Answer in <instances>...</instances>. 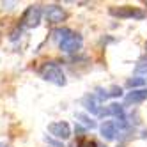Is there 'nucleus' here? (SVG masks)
Returning <instances> with one entry per match:
<instances>
[{"mask_svg": "<svg viewBox=\"0 0 147 147\" xmlns=\"http://www.w3.org/2000/svg\"><path fill=\"white\" fill-rule=\"evenodd\" d=\"M82 103H83V107H85L87 112H90L94 115H99L101 108H99V99H98L96 94H87V96L82 99Z\"/></svg>", "mask_w": 147, "mask_h": 147, "instance_id": "nucleus-8", "label": "nucleus"}, {"mask_svg": "<svg viewBox=\"0 0 147 147\" xmlns=\"http://www.w3.org/2000/svg\"><path fill=\"white\" fill-rule=\"evenodd\" d=\"M76 119H80V121L85 124L87 128H90V129H92V128H96V122H94L92 119H89V117H85L83 113H76Z\"/></svg>", "mask_w": 147, "mask_h": 147, "instance_id": "nucleus-12", "label": "nucleus"}, {"mask_svg": "<svg viewBox=\"0 0 147 147\" xmlns=\"http://www.w3.org/2000/svg\"><path fill=\"white\" fill-rule=\"evenodd\" d=\"M122 94V90H121V87H112L110 90H105V89H98V99L101 101V99H107V98H117V96H121Z\"/></svg>", "mask_w": 147, "mask_h": 147, "instance_id": "nucleus-11", "label": "nucleus"}, {"mask_svg": "<svg viewBox=\"0 0 147 147\" xmlns=\"http://www.w3.org/2000/svg\"><path fill=\"white\" fill-rule=\"evenodd\" d=\"M69 34H71V30H69V28H60V30H57V32H55V37L59 39V43H60V41H62V39H66Z\"/></svg>", "mask_w": 147, "mask_h": 147, "instance_id": "nucleus-14", "label": "nucleus"}, {"mask_svg": "<svg viewBox=\"0 0 147 147\" xmlns=\"http://www.w3.org/2000/svg\"><path fill=\"white\" fill-rule=\"evenodd\" d=\"M99 115H101V117H117V119H124L122 105H119V103H110L107 108H101Z\"/></svg>", "mask_w": 147, "mask_h": 147, "instance_id": "nucleus-7", "label": "nucleus"}, {"mask_svg": "<svg viewBox=\"0 0 147 147\" xmlns=\"http://www.w3.org/2000/svg\"><path fill=\"white\" fill-rule=\"evenodd\" d=\"M48 131L53 135V136H57V138H60V140H66V138H69L71 136V128H69V124L67 122H51L50 126H48Z\"/></svg>", "mask_w": 147, "mask_h": 147, "instance_id": "nucleus-5", "label": "nucleus"}, {"mask_svg": "<svg viewBox=\"0 0 147 147\" xmlns=\"http://www.w3.org/2000/svg\"><path fill=\"white\" fill-rule=\"evenodd\" d=\"M46 20L50 23H59V22H62V20L66 18V13H64V9L62 7H59V5H50L48 9H46Z\"/></svg>", "mask_w": 147, "mask_h": 147, "instance_id": "nucleus-9", "label": "nucleus"}, {"mask_svg": "<svg viewBox=\"0 0 147 147\" xmlns=\"http://www.w3.org/2000/svg\"><path fill=\"white\" fill-rule=\"evenodd\" d=\"M144 83H145L144 78H135V80L128 82V87H140V85H144Z\"/></svg>", "mask_w": 147, "mask_h": 147, "instance_id": "nucleus-15", "label": "nucleus"}, {"mask_svg": "<svg viewBox=\"0 0 147 147\" xmlns=\"http://www.w3.org/2000/svg\"><path fill=\"white\" fill-rule=\"evenodd\" d=\"M73 147H98V145H96V142H92V140H83L78 145H73Z\"/></svg>", "mask_w": 147, "mask_h": 147, "instance_id": "nucleus-16", "label": "nucleus"}, {"mask_svg": "<svg viewBox=\"0 0 147 147\" xmlns=\"http://www.w3.org/2000/svg\"><path fill=\"white\" fill-rule=\"evenodd\" d=\"M126 128V122L124 119H119V121H105L101 126H99V131H101V136L105 140H115L117 136L121 135V131Z\"/></svg>", "mask_w": 147, "mask_h": 147, "instance_id": "nucleus-2", "label": "nucleus"}, {"mask_svg": "<svg viewBox=\"0 0 147 147\" xmlns=\"http://www.w3.org/2000/svg\"><path fill=\"white\" fill-rule=\"evenodd\" d=\"M59 45H60V50H62V51H66V53H75V51H78V50L82 48L83 41H82V36L71 32L66 39H62Z\"/></svg>", "mask_w": 147, "mask_h": 147, "instance_id": "nucleus-4", "label": "nucleus"}, {"mask_svg": "<svg viewBox=\"0 0 147 147\" xmlns=\"http://www.w3.org/2000/svg\"><path fill=\"white\" fill-rule=\"evenodd\" d=\"M0 147H7V145H0Z\"/></svg>", "mask_w": 147, "mask_h": 147, "instance_id": "nucleus-17", "label": "nucleus"}, {"mask_svg": "<svg viewBox=\"0 0 147 147\" xmlns=\"http://www.w3.org/2000/svg\"><path fill=\"white\" fill-rule=\"evenodd\" d=\"M39 75L43 80L53 83V85H59V87L66 85V75H64V71H62V67L59 64H55V62H46V64H43L39 69Z\"/></svg>", "mask_w": 147, "mask_h": 147, "instance_id": "nucleus-1", "label": "nucleus"}, {"mask_svg": "<svg viewBox=\"0 0 147 147\" xmlns=\"http://www.w3.org/2000/svg\"><path fill=\"white\" fill-rule=\"evenodd\" d=\"M135 73H138V75H144V73H147V59H142L138 62V66L135 67Z\"/></svg>", "mask_w": 147, "mask_h": 147, "instance_id": "nucleus-13", "label": "nucleus"}, {"mask_svg": "<svg viewBox=\"0 0 147 147\" xmlns=\"http://www.w3.org/2000/svg\"><path fill=\"white\" fill-rule=\"evenodd\" d=\"M145 48H147V45H145Z\"/></svg>", "mask_w": 147, "mask_h": 147, "instance_id": "nucleus-18", "label": "nucleus"}, {"mask_svg": "<svg viewBox=\"0 0 147 147\" xmlns=\"http://www.w3.org/2000/svg\"><path fill=\"white\" fill-rule=\"evenodd\" d=\"M110 14L112 16H119V18H144V13L138 11V9L135 7H112L110 9Z\"/></svg>", "mask_w": 147, "mask_h": 147, "instance_id": "nucleus-6", "label": "nucleus"}, {"mask_svg": "<svg viewBox=\"0 0 147 147\" xmlns=\"http://www.w3.org/2000/svg\"><path fill=\"white\" fill-rule=\"evenodd\" d=\"M144 99H147V89H138V90H131L126 94L124 101L128 105H135V103H142Z\"/></svg>", "mask_w": 147, "mask_h": 147, "instance_id": "nucleus-10", "label": "nucleus"}, {"mask_svg": "<svg viewBox=\"0 0 147 147\" xmlns=\"http://www.w3.org/2000/svg\"><path fill=\"white\" fill-rule=\"evenodd\" d=\"M41 14H43V9H41L39 5H30V7H27V11L23 13V16H22V25L23 28H34V27H37L39 25V22H41Z\"/></svg>", "mask_w": 147, "mask_h": 147, "instance_id": "nucleus-3", "label": "nucleus"}]
</instances>
